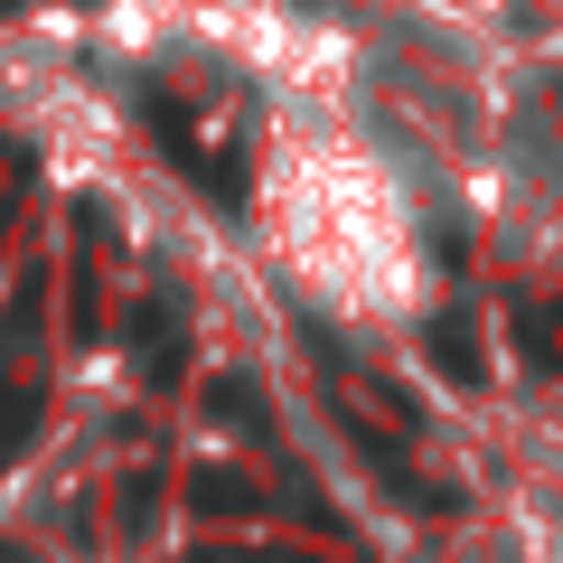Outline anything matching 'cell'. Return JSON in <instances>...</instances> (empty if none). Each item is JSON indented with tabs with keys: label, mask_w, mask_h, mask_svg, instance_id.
Wrapping results in <instances>:
<instances>
[{
	"label": "cell",
	"mask_w": 563,
	"mask_h": 563,
	"mask_svg": "<svg viewBox=\"0 0 563 563\" xmlns=\"http://www.w3.org/2000/svg\"><path fill=\"white\" fill-rule=\"evenodd\" d=\"M347 451H357V461H366V479H376L385 498H404L413 517H432V507H451V488H432V479H422V470L404 461V451L385 442V432H376L366 413H347Z\"/></svg>",
	"instance_id": "obj_1"
},
{
	"label": "cell",
	"mask_w": 563,
	"mask_h": 563,
	"mask_svg": "<svg viewBox=\"0 0 563 563\" xmlns=\"http://www.w3.org/2000/svg\"><path fill=\"white\" fill-rule=\"evenodd\" d=\"M132 347H141V376H151V385H179V357H188V310H179V291H151V310L132 320Z\"/></svg>",
	"instance_id": "obj_2"
},
{
	"label": "cell",
	"mask_w": 563,
	"mask_h": 563,
	"mask_svg": "<svg viewBox=\"0 0 563 563\" xmlns=\"http://www.w3.org/2000/svg\"><path fill=\"white\" fill-rule=\"evenodd\" d=\"M422 347H432V366H442L451 385H470V395H479V385H488V366H479V329H470L461 310H442V320L422 329Z\"/></svg>",
	"instance_id": "obj_3"
},
{
	"label": "cell",
	"mask_w": 563,
	"mask_h": 563,
	"mask_svg": "<svg viewBox=\"0 0 563 563\" xmlns=\"http://www.w3.org/2000/svg\"><path fill=\"white\" fill-rule=\"evenodd\" d=\"M188 498H198V517H254L263 488L244 479V470H217V461H207V470H188Z\"/></svg>",
	"instance_id": "obj_4"
},
{
	"label": "cell",
	"mask_w": 563,
	"mask_h": 563,
	"mask_svg": "<svg viewBox=\"0 0 563 563\" xmlns=\"http://www.w3.org/2000/svg\"><path fill=\"white\" fill-rule=\"evenodd\" d=\"M29 432H38V385H20V395L0 404V470L29 451Z\"/></svg>",
	"instance_id": "obj_5"
},
{
	"label": "cell",
	"mask_w": 563,
	"mask_h": 563,
	"mask_svg": "<svg viewBox=\"0 0 563 563\" xmlns=\"http://www.w3.org/2000/svg\"><path fill=\"white\" fill-rule=\"evenodd\" d=\"M207 413H225V422H244V432H263V395L244 376H217L207 385Z\"/></svg>",
	"instance_id": "obj_6"
},
{
	"label": "cell",
	"mask_w": 563,
	"mask_h": 563,
	"mask_svg": "<svg viewBox=\"0 0 563 563\" xmlns=\"http://www.w3.org/2000/svg\"><path fill=\"white\" fill-rule=\"evenodd\" d=\"M151 517H161V479L141 470V479H122V526H132V536H141V526H151Z\"/></svg>",
	"instance_id": "obj_7"
}]
</instances>
